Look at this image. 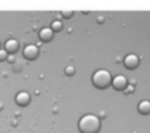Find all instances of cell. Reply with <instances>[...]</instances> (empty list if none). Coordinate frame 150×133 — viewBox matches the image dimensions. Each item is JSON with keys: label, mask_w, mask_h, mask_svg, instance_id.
Returning <instances> with one entry per match:
<instances>
[{"label": "cell", "mask_w": 150, "mask_h": 133, "mask_svg": "<svg viewBox=\"0 0 150 133\" xmlns=\"http://www.w3.org/2000/svg\"><path fill=\"white\" fill-rule=\"evenodd\" d=\"M78 127L82 133H96L100 128V120L96 115L86 114L79 120Z\"/></svg>", "instance_id": "6da1fadb"}, {"label": "cell", "mask_w": 150, "mask_h": 133, "mask_svg": "<svg viewBox=\"0 0 150 133\" xmlns=\"http://www.w3.org/2000/svg\"><path fill=\"white\" fill-rule=\"evenodd\" d=\"M93 83L96 87L98 88H106L112 83V77L111 74L109 73V71L104 69H100L98 71H96L93 75Z\"/></svg>", "instance_id": "7a4b0ae2"}, {"label": "cell", "mask_w": 150, "mask_h": 133, "mask_svg": "<svg viewBox=\"0 0 150 133\" xmlns=\"http://www.w3.org/2000/svg\"><path fill=\"white\" fill-rule=\"evenodd\" d=\"M139 62H140L139 57H138V55L135 53L127 54L125 57V60H123V64H125V68L129 70H134V69H136V68H138Z\"/></svg>", "instance_id": "3957f363"}, {"label": "cell", "mask_w": 150, "mask_h": 133, "mask_svg": "<svg viewBox=\"0 0 150 133\" xmlns=\"http://www.w3.org/2000/svg\"><path fill=\"white\" fill-rule=\"evenodd\" d=\"M112 86L115 88L116 90H125L127 88V79L125 76L123 75H117L115 76L112 79Z\"/></svg>", "instance_id": "277c9868"}, {"label": "cell", "mask_w": 150, "mask_h": 133, "mask_svg": "<svg viewBox=\"0 0 150 133\" xmlns=\"http://www.w3.org/2000/svg\"><path fill=\"white\" fill-rule=\"evenodd\" d=\"M23 54L27 58H34V57H36V55L38 54L37 46L33 45V44H29V45H27L25 48H24Z\"/></svg>", "instance_id": "5b68a950"}, {"label": "cell", "mask_w": 150, "mask_h": 133, "mask_svg": "<svg viewBox=\"0 0 150 133\" xmlns=\"http://www.w3.org/2000/svg\"><path fill=\"white\" fill-rule=\"evenodd\" d=\"M52 35H54V31L52 30V28H42L39 32V38L43 41H50L52 38Z\"/></svg>", "instance_id": "8992f818"}, {"label": "cell", "mask_w": 150, "mask_h": 133, "mask_svg": "<svg viewBox=\"0 0 150 133\" xmlns=\"http://www.w3.org/2000/svg\"><path fill=\"white\" fill-rule=\"evenodd\" d=\"M16 100L19 104H22V106H25L29 102L30 100V94L28 93L27 91H21L17 94L16 96Z\"/></svg>", "instance_id": "52a82bcc"}, {"label": "cell", "mask_w": 150, "mask_h": 133, "mask_svg": "<svg viewBox=\"0 0 150 133\" xmlns=\"http://www.w3.org/2000/svg\"><path fill=\"white\" fill-rule=\"evenodd\" d=\"M138 111L142 115H148L150 114V100L144 99L139 102L138 104Z\"/></svg>", "instance_id": "ba28073f"}, {"label": "cell", "mask_w": 150, "mask_h": 133, "mask_svg": "<svg viewBox=\"0 0 150 133\" xmlns=\"http://www.w3.org/2000/svg\"><path fill=\"white\" fill-rule=\"evenodd\" d=\"M4 47H5V50L6 51H9V52H13L18 49L19 47V43H18L17 40L15 39H9L5 42L4 44Z\"/></svg>", "instance_id": "9c48e42d"}, {"label": "cell", "mask_w": 150, "mask_h": 133, "mask_svg": "<svg viewBox=\"0 0 150 133\" xmlns=\"http://www.w3.org/2000/svg\"><path fill=\"white\" fill-rule=\"evenodd\" d=\"M62 28V23L60 21H54L52 24V31H59Z\"/></svg>", "instance_id": "30bf717a"}, {"label": "cell", "mask_w": 150, "mask_h": 133, "mask_svg": "<svg viewBox=\"0 0 150 133\" xmlns=\"http://www.w3.org/2000/svg\"><path fill=\"white\" fill-rule=\"evenodd\" d=\"M74 72H75V69L73 68L72 66H66V68H65V73H66L67 75H69V76L73 75V74H74Z\"/></svg>", "instance_id": "8fae6325"}, {"label": "cell", "mask_w": 150, "mask_h": 133, "mask_svg": "<svg viewBox=\"0 0 150 133\" xmlns=\"http://www.w3.org/2000/svg\"><path fill=\"white\" fill-rule=\"evenodd\" d=\"M135 91V88H134L133 85H127V88H125V90H123V92H125V94H129V93H133V92Z\"/></svg>", "instance_id": "7c38bea8"}, {"label": "cell", "mask_w": 150, "mask_h": 133, "mask_svg": "<svg viewBox=\"0 0 150 133\" xmlns=\"http://www.w3.org/2000/svg\"><path fill=\"white\" fill-rule=\"evenodd\" d=\"M7 58V52L5 49H0V60H4Z\"/></svg>", "instance_id": "4fadbf2b"}, {"label": "cell", "mask_w": 150, "mask_h": 133, "mask_svg": "<svg viewBox=\"0 0 150 133\" xmlns=\"http://www.w3.org/2000/svg\"><path fill=\"white\" fill-rule=\"evenodd\" d=\"M7 60H8L9 62H13V60H15V58H13V55H9V56H7Z\"/></svg>", "instance_id": "5bb4252c"}, {"label": "cell", "mask_w": 150, "mask_h": 133, "mask_svg": "<svg viewBox=\"0 0 150 133\" xmlns=\"http://www.w3.org/2000/svg\"><path fill=\"white\" fill-rule=\"evenodd\" d=\"M63 15H72V13H71V11H69V13H65V11H63ZM67 18H68V15H66Z\"/></svg>", "instance_id": "9a60e30c"}]
</instances>
